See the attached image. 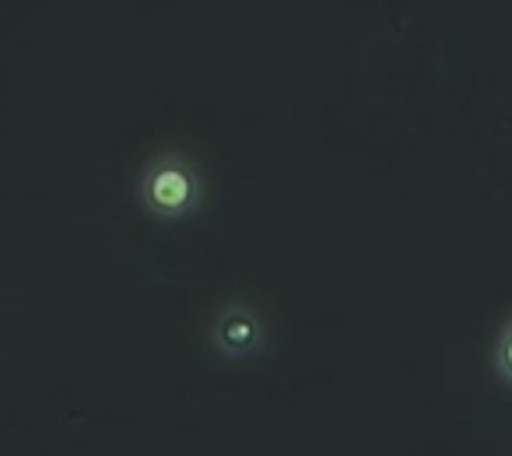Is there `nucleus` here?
<instances>
[{
  "label": "nucleus",
  "mask_w": 512,
  "mask_h": 456,
  "mask_svg": "<svg viewBox=\"0 0 512 456\" xmlns=\"http://www.w3.org/2000/svg\"><path fill=\"white\" fill-rule=\"evenodd\" d=\"M137 204L155 221H186L204 204V176L179 151L155 155L137 176Z\"/></svg>",
  "instance_id": "f257e3e1"
},
{
  "label": "nucleus",
  "mask_w": 512,
  "mask_h": 456,
  "mask_svg": "<svg viewBox=\"0 0 512 456\" xmlns=\"http://www.w3.org/2000/svg\"><path fill=\"white\" fill-rule=\"evenodd\" d=\"M211 344L225 358H246L264 344V320L246 302H228L211 323Z\"/></svg>",
  "instance_id": "f03ea898"
},
{
  "label": "nucleus",
  "mask_w": 512,
  "mask_h": 456,
  "mask_svg": "<svg viewBox=\"0 0 512 456\" xmlns=\"http://www.w3.org/2000/svg\"><path fill=\"white\" fill-rule=\"evenodd\" d=\"M495 372L512 386V320L502 323L498 330V341H495Z\"/></svg>",
  "instance_id": "7ed1b4c3"
}]
</instances>
